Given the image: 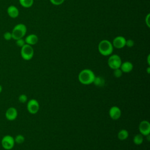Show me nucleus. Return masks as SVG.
<instances>
[{"instance_id":"1","label":"nucleus","mask_w":150,"mask_h":150,"mask_svg":"<svg viewBox=\"0 0 150 150\" xmlns=\"http://www.w3.org/2000/svg\"><path fill=\"white\" fill-rule=\"evenodd\" d=\"M96 75L90 69L82 70L78 75V80L80 83L84 85H89L93 83Z\"/></svg>"},{"instance_id":"2","label":"nucleus","mask_w":150,"mask_h":150,"mask_svg":"<svg viewBox=\"0 0 150 150\" xmlns=\"http://www.w3.org/2000/svg\"><path fill=\"white\" fill-rule=\"evenodd\" d=\"M98 50L101 55L108 56L112 53L114 47L110 41L107 39H103L99 42L98 45Z\"/></svg>"},{"instance_id":"3","label":"nucleus","mask_w":150,"mask_h":150,"mask_svg":"<svg viewBox=\"0 0 150 150\" xmlns=\"http://www.w3.org/2000/svg\"><path fill=\"white\" fill-rule=\"evenodd\" d=\"M27 32L26 26L22 23L16 24L12 29L11 33L12 39L14 40H17L18 39L23 38Z\"/></svg>"},{"instance_id":"4","label":"nucleus","mask_w":150,"mask_h":150,"mask_svg":"<svg viewBox=\"0 0 150 150\" xmlns=\"http://www.w3.org/2000/svg\"><path fill=\"white\" fill-rule=\"evenodd\" d=\"M21 48V56L23 60L28 61L33 58L34 49L31 45L25 44Z\"/></svg>"},{"instance_id":"5","label":"nucleus","mask_w":150,"mask_h":150,"mask_svg":"<svg viewBox=\"0 0 150 150\" xmlns=\"http://www.w3.org/2000/svg\"><path fill=\"white\" fill-rule=\"evenodd\" d=\"M108 66L112 70L118 69L122 63V60L120 56L116 54H111L108 59L107 61Z\"/></svg>"},{"instance_id":"6","label":"nucleus","mask_w":150,"mask_h":150,"mask_svg":"<svg viewBox=\"0 0 150 150\" xmlns=\"http://www.w3.org/2000/svg\"><path fill=\"white\" fill-rule=\"evenodd\" d=\"M14 138L10 135H6L3 137L1 140V145L5 150L12 149L15 145Z\"/></svg>"},{"instance_id":"7","label":"nucleus","mask_w":150,"mask_h":150,"mask_svg":"<svg viewBox=\"0 0 150 150\" xmlns=\"http://www.w3.org/2000/svg\"><path fill=\"white\" fill-rule=\"evenodd\" d=\"M26 108L30 114H35L39 110V103L36 99H30L27 103Z\"/></svg>"},{"instance_id":"8","label":"nucleus","mask_w":150,"mask_h":150,"mask_svg":"<svg viewBox=\"0 0 150 150\" xmlns=\"http://www.w3.org/2000/svg\"><path fill=\"white\" fill-rule=\"evenodd\" d=\"M139 133L143 136H146L150 134V123L147 120L142 121L138 127Z\"/></svg>"},{"instance_id":"9","label":"nucleus","mask_w":150,"mask_h":150,"mask_svg":"<svg viewBox=\"0 0 150 150\" xmlns=\"http://www.w3.org/2000/svg\"><path fill=\"white\" fill-rule=\"evenodd\" d=\"M126 39L122 36H117L115 37L112 40V46L116 49H122L125 46Z\"/></svg>"},{"instance_id":"10","label":"nucleus","mask_w":150,"mask_h":150,"mask_svg":"<svg viewBox=\"0 0 150 150\" xmlns=\"http://www.w3.org/2000/svg\"><path fill=\"white\" fill-rule=\"evenodd\" d=\"M5 116L8 121H14L18 117V111L16 108L11 107L5 111Z\"/></svg>"},{"instance_id":"11","label":"nucleus","mask_w":150,"mask_h":150,"mask_svg":"<svg viewBox=\"0 0 150 150\" xmlns=\"http://www.w3.org/2000/svg\"><path fill=\"white\" fill-rule=\"evenodd\" d=\"M109 115L112 120H117L121 116V110L117 106H112L109 110Z\"/></svg>"},{"instance_id":"12","label":"nucleus","mask_w":150,"mask_h":150,"mask_svg":"<svg viewBox=\"0 0 150 150\" xmlns=\"http://www.w3.org/2000/svg\"><path fill=\"white\" fill-rule=\"evenodd\" d=\"M6 12L8 16L13 19L16 18L19 15V11L18 8L16 6L13 5H9L8 7L6 9Z\"/></svg>"},{"instance_id":"13","label":"nucleus","mask_w":150,"mask_h":150,"mask_svg":"<svg viewBox=\"0 0 150 150\" xmlns=\"http://www.w3.org/2000/svg\"><path fill=\"white\" fill-rule=\"evenodd\" d=\"M134 66L131 62L126 61L124 62H122L120 69L121 70L122 73H128L131 72L133 69Z\"/></svg>"},{"instance_id":"14","label":"nucleus","mask_w":150,"mask_h":150,"mask_svg":"<svg viewBox=\"0 0 150 150\" xmlns=\"http://www.w3.org/2000/svg\"><path fill=\"white\" fill-rule=\"evenodd\" d=\"M25 41L26 44L29 45H36L38 42V37L35 34H30L28 35L25 39Z\"/></svg>"},{"instance_id":"15","label":"nucleus","mask_w":150,"mask_h":150,"mask_svg":"<svg viewBox=\"0 0 150 150\" xmlns=\"http://www.w3.org/2000/svg\"><path fill=\"white\" fill-rule=\"evenodd\" d=\"M93 83H94V84L97 87H103L105 85V79L101 76H96Z\"/></svg>"},{"instance_id":"16","label":"nucleus","mask_w":150,"mask_h":150,"mask_svg":"<svg viewBox=\"0 0 150 150\" xmlns=\"http://www.w3.org/2000/svg\"><path fill=\"white\" fill-rule=\"evenodd\" d=\"M129 136V134H128V131H127L126 129H121L118 134H117V137H118V138L121 140V141H124V140H125L128 138Z\"/></svg>"},{"instance_id":"17","label":"nucleus","mask_w":150,"mask_h":150,"mask_svg":"<svg viewBox=\"0 0 150 150\" xmlns=\"http://www.w3.org/2000/svg\"><path fill=\"white\" fill-rule=\"evenodd\" d=\"M144 141V137L141 134H137L134 135L133 138V142L135 145H139L142 144Z\"/></svg>"},{"instance_id":"18","label":"nucleus","mask_w":150,"mask_h":150,"mask_svg":"<svg viewBox=\"0 0 150 150\" xmlns=\"http://www.w3.org/2000/svg\"><path fill=\"white\" fill-rule=\"evenodd\" d=\"M20 5L25 8H28L31 7L34 2L33 0H19Z\"/></svg>"},{"instance_id":"19","label":"nucleus","mask_w":150,"mask_h":150,"mask_svg":"<svg viewBox=\"0 0 150 150\" xmlns=\"http://www.w3.org/2000/svg\"><path fill=\"white\" fill-rule=\"evenodd\" d=\"M25 137L21 134H18L16 135V137L14 138L15 142L18 144H22L25 141Z\"/></svg>"},{"instance_id":"20","label":"nucleus","mask_w":150,"mask_h":150,"mask_svg":"<svg viewBox=\"0 0 150 150\" xmlns=\"http://www.w3.org/2000/svg\"><path fill=\"white\" fill-rule=\"evenodd\" d=\"M114 71H113V74L114 76L116 78H120L122 76V71H121V70L118 68V69H114L113 70Z\"/></svg>"},{"instance_id":"21","label":"nucleus","mask_w":150,"mask_h":150,"mask_svg":"<svg viewBox=\"0 0 150 150\" xmlns=\"http://www.w3.org/2000/svg\"><path fill=\"white\" fill-rule=\"evenodd\" d=\"M18 100L21 103H25L26 102L28 101V97L26 94H22L19 95V97H18Z\"/></svg>"},{"instance_id":"22","label":"nucleus","mask_w":150,"mask_h":150,"mask_svg":"<svg viewBox=\"0 0 150 150\" xmlns=\"http://www.w3.org/2000/svg\"><path fill=\"white\" fill-rule=\"evenodd\" d=\"M26 44L25 39H23V38H21V39H18L17 40H16V45L20 47H22L23 45H25Z\"/></svg>"},{"instance_id":"23","label":"nucleus","mask_w":150,"mask_h":150,"mask_svg":"<svg viewBox=\"0 0 150 150\" xmlns=\"http://www.w3.org/2000/svg\"><path fill=\"white\" fill-rule=\"evenodd\" d=\"M3 37H4V39L5 40H10L11 39H12L11 32H8V31L5 32L4 33Z\"/></svg>"},{"instance_id":"24","label":"nucleus","mask_w":150,"mask_h":150,"mask_svg":"<svg viewBox=\"0 0 150 150\" xmlns=\"http://www.w3.org/2000/svg\"><path fill=\"white\" fill-rule=\"evenodd\" d=\"M49 1L51 2V4L57 6L62 5L64 1V0H49Z\"/></svg>"},{"instance_id":"25","label":"nucleus","mask_w":150,"mask_h":150,"mask_svg":"<svg viewBox=\"0 0 150 150\" xmlns=\"http://www.w3.org/2000/svg\"><path fill=\"white\" fill-rule=\"evenodd\" d=\"M134 45V41L132 39H128L126 40L125 42V46H127L128 47H132Z\"/></svg>"},{"instance_id":"26","label":"nucleus","mask_w":150,"mask_h":150,"mask_svg":"<svg viewBox=\"0 0 150 150\" xmlns=\"http://www.w3.org/2000/svg\"><path fill=\"white\" fill-rule=\"evenodd\" d=\"M150 13H148L145 18V24L147 26V27L149 28H150Z\"/></svg>"},{"instance_id":"27","label":"nucleus","mask_w":150,"mask_h":150,"mask_svg":"<svg viewBox=\"0 0 150 150\" xmlns=\"http://www.w3.org/2000/svg\"><path fill=\"white\" fill-rule=\"evenodd\" d=\"M150 60V54H148V57H147V63L149 66L150 65V60Z\"/></svg>"},{"instance_id":"28","label":"nucleus","mask_w":150,"mask_h":150,"mask_svg":"<svg viewBox=\"0 0 150 150\" xmlns=\"http://www.w3.org/2000/svg\"><path fill=\"white\" fill-rule=\"evenodd\" d=\"M146 71H147L148 74H149V73H150V67H149V66H148V67H147V69H146Z\"/></svg>"},{"instance_id":"29","label":"nucleus","mask_w":150,"mask_h":150,"mask_svg":"<svg viewBox=\"0 0 150 150\" xmlns=\"http://www.w3.org/2000/svg\"><path fill=\"white\" fill-rule=\"evenodd\" d=\"M2 86L0 84V93L2 92Z\"/></svg>"}]
</instances>
